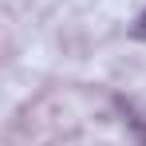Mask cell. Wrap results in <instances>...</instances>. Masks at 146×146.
I'll return each mask as SVG.
<instances>
[{
	"label": "cell",
	"instance_id": "cell-1",
	"mask_svg": "<svg viewBox=\"0 0 146 146\" xmlns=\"http://www.w3.org/2000/svg\"><path fill=\"white\" fill-rule=\"evenodd\" d=\"M134 36H138V40H146V12L134 20Z\"/></svg>",
	"mask_w": 146,
	"mask_h": 146
}]
</instances>
